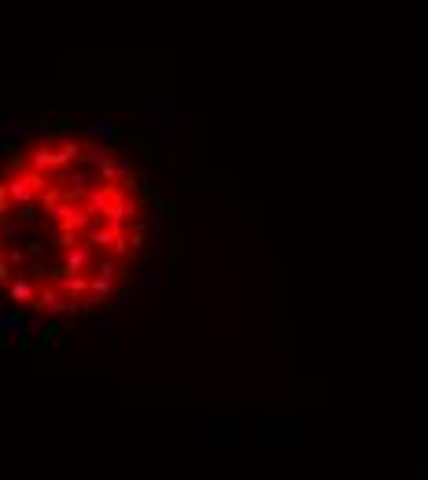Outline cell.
Instances as JSON below:
<instances>
[{
	"mask_svg": "<svg viewBox=\"0 0 428 480\" xmlns=\"http://www.w3.org/2000/svg\"><path fill=\"white\" fill-rule=\"evenodd\" d=\"M152 196L115 144L45 130L0 159V299L59 321L107 307L141 266Z\"/></svg>",
	"mask_w": 428,
	"mask_h": 480,
	"instance_id": "1",
	"label": "cell"
}]
</instances>
